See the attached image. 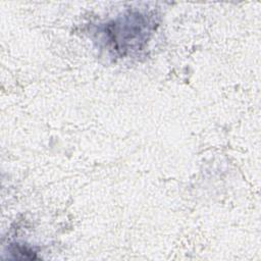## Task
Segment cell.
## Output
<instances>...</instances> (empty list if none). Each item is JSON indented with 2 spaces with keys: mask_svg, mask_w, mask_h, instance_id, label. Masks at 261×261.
I'll list each match as a JSON object with an SVG mask.
<instances>
[{
  "mask_svg": "<svg viewBox=\"0 0 261 261\" xmlns=\"http://www.w3.org/2000/svg\"><path fill=\"white\" fill-rule=\"evenodd\" d=\"M155 24L152 15L129 11L105 24L103 38L110 52L124 57L143 50L155 30Z\"/></svg>",
  "mask_w": 261,
  "mask_h": 261,
  "instance_id": "1",
  "label": "cell"
},
{
  "mask_svg": "<svg viewBox=\"0 0 261 261\" xmlns=\"http://www.w3.org/2000/svg\"><path fill=\"white\" fill-rule=\"evenodd\" d=\"M11 253L15 254V258H24V259H36L35 256V252H33L30 248L21 246L16 244V246H14L11 249Z\"/></svg>",
  "mask_w": 261,
  "mask_h": 261,
  "instance_id": "2",
  "label": "cell"
}]
</instances>
